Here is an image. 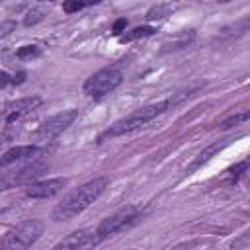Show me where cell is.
Segmentation results:
<instances>
[{
  "mask_svg": "<svg viewBox=\"0 0 250 250\" xmlns=\"http://www.w3.org/2000/svg\"><path fill=\"white\" fill-rule=\"evenodd\" d=\"M191 96L189 92H180V94H172L170 98L166 100H160V102H154V104H148V105H143L139 109H135L133 113H129L127 117L115 121L113 125H109L104 133L98 135V143H104L107 139H115V137H121V135H129L141 127H145L146 123H150L152 119H156L158 115H162L164 111H168L170 107H174L176 104H180L184 98Z\"/></svg>",
  "mask_w": 250,
  "mask_h": 250,
  "instance_id": "cell-1",
  "label": "cell"
},
{
  "mask_svg": "<svg viewBox=\"0 0 250 250\" xmlns=\"http://www.w3.org/2000/svg\"><path fill=\"white\" fill-rule=\"evenodd\" d=\"M107 188V178H94L86 184H82L78 189L70 191L55 209H53V219L55 221H70L82 211H86Z\"/></svg>",
  "mask_w": 250,
  "mask_h": 250,
  "instance_id": "cell-2",
  "label": "cell"
},
{
  "mask_svg": "<svg viewBox=\"0 0 250 250\" xmlns=\"http://www.w3.org/2000/svg\"><path fill=\"white\" fill-rule=\"evenodd\" d=\"M43 221L41 219H27L14 227L0 242V250H27L31 244L39 240L43 234Z\"/></svg>",
  "mask_w": 250,
  "mask_h": 250,
  "instance_id": "cell-3",
  "label": "cell"
},
{
  "mask_svg": "<svg viewBox=\"0 0 250 250\" xmlns=\"http://www.w3.org/2000/svg\"><path fill=\"white\" fill-rule=\"evenodd\" d=\"M123 82V72L119 66H105L98 72H94L82 86L84 94L90 98H104L105 94L113 92Z\"/></svg>",
  "mask_w": 250,
  "mask_h": 250,
  "instance_id": "cell-4",
  "label": "cell"
},
{
  "mask_svg": "<svg viewBox=\"0 0 250 250\" xmlns=\"http://www.w3.org/2000/svg\"><path fill=\"white\" fill-rule=\"evenodd\" d=\"M139 219H141V211H139L137 207H123V209L115 211L113 215L105 217V219L98 225L96 234L100 236V240H104V238H107V236H113V234H117V232H121V230L131 229Z\"/></svg>",
  "mask_w": 250,
  "mask_h": 250,
  "instance_id": "cell-5",
  "label": "cell"
},
{
  "mask_svg": "<svg viewBox=\"0 0 250 250\" xmlns=\"http://www.w3.org/2000/svg\"><path fill=\"white\" fill-rule=\"evenodd\" d=\"M47 170V162H29L27 166L18 168L16 172H8L6 176L0 178V189H8L14 186H29L33 184V180H37L43 172Z\"/></svg>",
  "mask_w": 250,
  "mask_h": 250,
  "instance_id": "cell-6",
  "label": "cell"
},
{
  "mask_svg": "<svg viewBox=\"0 0 250 250\" xmlns=\"http://www.w3.org/2000/svg\"><path fill=\"white\" fill-rule=\"evenodd\" d=\"M76 117H78V109H64V111L57 113V115L45 119V121L39 125L37 137H39V139H45V141L55 139V137H59L62 131H66V129L76 121Z\"/></svg>",
  "mask_w": 250,
  "mask_h": 250,
  "instance_id": "cell-7",
  "label": "cell"
},
{
  "mask_svg": "<svg viewBox=\"0 0 250 250\" xmlns=\"http://www.w3.org/2000/svg\"><path fill=\"white\" fill-rule=\"evenodd\" d=\"M68 184V178H51L43 182H33L25 188V195L31 199H49L57 193H61Z\"/></svg>",
  "mask_w": 250,
  "mask_h": 250,
  "instance_id": "cell-8",
  "label": "cell"
},
{
  "mask_svg": "<svg viewBox=\"0 0 250 250\" xmlns=\"http://www.w3.org/2000/svg\"><path fill=\"white\" fill-rule=\"evenodd\" d=\"M43 154V148L35 146V145H20V146H12L8 148L4 154H0V168L18 164V162H33Z\"/></svg>",
  "mask_w": 250,
  "mask_h": 250,
  "instance_id": "cell-9",
  "label": "cell"
},
{
  "mask_svg": "<svg viewBox=\"0 0 250 250\" xmlns=\"http://www.w3.org/2000/svg\"><path fill=\"white\" fill-rule=\"evenodd\" d=\"M41 98L39 96H27V98H20L16 100L14 104H10V109H8V115H6V123H14L18 121L20 117L31 113L33 109H37L41 105Z\"/></svg>",
  "mask_w": 250,
  "mask_h": 250,
  "instance_id": "cell-10",
  "label": "cell"
},
{
  "mask_svg": "<svg viewBox=\"0 0 250 250\" xmlns=\"http://www.w3.org/2000/svg\"><path fill=\"white\" fill-rule=\"evenodd\" d=\"M227 145H229V141H223V143H213V145H209L207 148H203V150H201V152L195 156V160H193V162L188 166V174L195 172L199 166H203L205 162H209V160H211V158H213L217 152H221V150H223Z\"/></svg>",
  "mask_w": 250,
  "mask_h": 250,
  "instance_id": "cell-11",
  "label": "cell"
},
{
  "mask_svg": "<svg viewBox=\"0 0 250 250\" xmlns=\"http://www.w3.org/2000/svg\"><path fill=\"white\" fill-rule=\"evenodd\" d=\"M154 31H156V27H152V25H139V27H133L131 31L123 33V35L119 37V41H121V43H129V41H135V39L148 37V35H152Z\"/></svg>",
  "mask_w": 250,
  "mask_h": 250,
  "instance_id": "cell-12",
  "label": "cell"
},
{
  "mask_svg": "<svg viewBox=\"0 0 250 250\" xmlns=\"http://www.w3.org/2000/svg\"><path fill=\"white\" fill-rule=\"evenodd\" d=\"M84 232H86L84 229H82V230H74V232H70V234L64 236L59 244H55L53 250H76V244L80 242V238H82Z\"/></svg>",
  "mask_w": 250,
  "mask_h": 250,
  "instance_id": "cell-13",
  "label": "cell"
},
{
  "mask_svg": "<svg viewBox=\"0 0 250 250\" xmlns=\"http://www.w3.org/2000/svg\"><path fill=\"white\" fill-rule=\"evenodd\" d=\"M41 53H43V49H41L39 45H21V47L16 51V57H18L20 61H33V59L41 57Z\"/></svg>",
  "mask_w": 250,
  "mask_h": 250,
  "instance_id": "cell-14",
  "label": "cell"
},
{
  "mask_svg": "<svg viewBox=\"0 0 250 250\" xmlns=\"http://www.w3.org/2000/svg\"><path fill=\"white\" fill-rule=\"evenodd\" d=\"M191 39H193V31H189V33H182L180 37H176V39H172L170 43H166V45H164V49H162V53L184 49V47H188V45H189V41H191Z\"/></svg>",
  "mask_w": 250,
  "mask_h": 250,
  "instance_id": "cell-15",
  "label": "cell"
},
{
  "mask_svg": "<svg viewBox=\"0 0 250 250\" xmlns=\"http://www.w3.org/2000/svg\"><path fill=\"white\" fill-rule=\"evenodd\" d=\"M170 10H172V6L170 4H156V6H152L148 12H146V20L148 21H152V20H162L164 16H168L170 14Z\"/></svg>",
  "mask_w": 250,
  "mask_h": 250,
  "instance_id": "cell-16",
  "label": "cell"
},
{
  "mask_svg": "<svg viewBox=\"0 0 250 250\" xmlns=\"http://www.w3.org/2000/svg\"><path fill=\"white\" fill-rule=\"evenodd\" d=\"M47 14V10L45 8H41V6H35V8H31L27 14H25V18H23V25H35V23H39L41 20H43V16Z\"/></svg>",
  "mask_w": 250,
  "mask_h": 250,
  "instance_id": "cell-17",
  "label": "cell"
},
{
  "mask_svg": "<svg viewBox=\"0 0 250 250\" xmlns=\"http://www.w3.org/2000/svg\"><path fill=\"white\" fill-rule=\"evenodd\" d=\"M248 117H250L248 111H240V113H236V115H230V117H227V119L221 123V129H229V127H232V125H238V123L246 121Z\"/></svg>",
  "mask_w": 250,
  "mask_h": 250,
  "instance_id": "cell-18",
  "label": "cell"
},
{
  "mask_svg": "<svg viewBox=\"0 0 250 250\" xmlns=\"http://www.w3.org/2000/svg\"><path fill=\"white\" fill-rule=\"evenodd\" d=\"M92 2H78V0H66V2H62V12H66V14H74V12H78V10H82V8H86V6H90Z\"/></svg>",
  "mask_w": 250,
  "mask_h": 250,
  "instance_id": "cell-19",
  "label": "cell"
},
{
  "mask_svg": "<svg viewBox=\"0 0 250 250\" xmlns=\"http://www.w3.org/2000/svg\"><path fill=\"white\" fill-rule=\"evenodd\" d=\"M248 168V160H242L240 164H236V166H232V168H229V172H230V176H232V182H236V178L240 176V174H244V170Z\"/></svg>",
  "mask_w": 250,
  "mask_h": 250,
  "instance_id": "cell-20",
  "label": "cell"
},
{
  "mask_svg": "<svg viewBox=\"0 0 250 250\" xmlns=\"http://www.w3.org/2000/svg\"><path fill=\"white\" fill-rule=\"evenodd\" d=\"M14 29H16V23H14V21H2V23H0V37L10 35Z\"/></svg>",
  "mask_w": 250,
  "mask_h": 250,
  "instance_id": "cell-21",
  "label": "cell"
},
{
  "mask_svg": "<svg viewBox=\"0 0 250 250\" xmlns=\"http://www.w3.org/2000/svg\"><path fill=\"white\" fill-rule=\"evenodd\" d=\"M125 27H127V20H125V18H119V20L113 23L111 33H113V35H119L121 31H125Z\"/></svg>",
  "mask_w": 250,
  "mask_h": 250,
  "instance_id": "cell-22",
  "label": "cell"
},
{
  "mask_svg": "<svg viewBox=\"0 0 250 250\" xmlns=\"http://www.w3.org/2000/svg\"><path fill=\"white\" fill-rule=\"evenodd\" d=\"M8 84H12V76L4 70H0V88H6Z\"/></svg>",
  "mask_w": 250,
  "mask_h": 250,
  "instance_id": "cell-23",
  "label": "cell"
},
{
  "mask_svg": "<svg viewBox=\"0 0 250 250\" xmlns=\"http://www.w3.org/2000/svg\"><path fill=\"white\" fill-rule=\"evenodd\" d=\"M23 80H25V72H23V70H20L18 74L12 76V84H21Z\"/></svg>",
  "mask_w": 250,
  "mask_h": 250,
  "instance_id": "cell-24",
  "label": "cell"
}]
</instances>
